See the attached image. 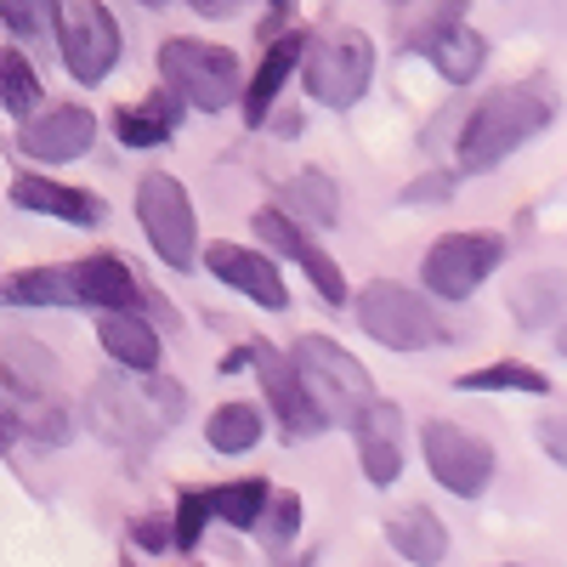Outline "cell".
Here are the masks:
<instances>
[{"mask_svg":"<svg viewBox=\"0 0 567 567\" xmlns=\"http://www.w3.org/2000/svg\"><path fill=\"white\" fill-rule=\"evenodd\" d=\"M556 85L545 74H528L516 85H499L488 97L465 114L460 125V142H454V165L465 176H483V171H499L516 148H528L534 136H545L556 125Z\"/></svg>","mask_w":567,"mask_h":567,"instance_id":"cell-1","label":"cell"},{"mask_svg":"<svg viewBox=\"0 0 567 567\" xmlns=\"http://www.w3.org/2000/svg\"><path fill=\"white\" fill-rule=\"evenodd\" d=\"M187 414L182 381H165L159 369H109L85 392V425L114 449H148L154 437L176 432Z\"/></svg>","mask_w":567,"mask_h":567,"instance_id":"cell-2","label":"cell"},{"mask_svg":"<svg viewBox=\"0 0 567 567\" xmlns=\"http://www.w3.org/2000/svg\"><path fill=\"white\" fill-rule=\"evenodd\" d=\"M159 80L194 114H227L233 103H245V63L239 52H227L216 40H194V34H171L159 45Z\"/></svg>","mask_w":567,"mask_h":567,"instance_id":"cell-3","label":"cell"},{"mask_svg":"<svg viewBox=\"0 0 567 567\" xmlns=\"http://www.w3.org/2000/svg\"><path fill=\"white\" fill-rule=\"evenodd\" d=\"M296 369H301V381L312 392V403L323 409L329 425H358V414L374 403V374L363 369L358 352H347L336 336H318V329H307V336H296L290 347Z\"/></svg>","mask_w":567,"mask_h":567,"instance_id":"cell-4","label":"cell"},{"mask_svg":"<svg viewBox=\"0 0 567 567\" xmlns=\"http://www.w3.org/2000/svg\"><path fill=\"white\" fill-rule=\"evenodd\" d=\"M432 301H437L432 290L420 296L398 278H369L352 301V312L363 323V336L381 341L386 352H432L437 341H449V323L437 318Z\"/></svg>","mask_w":567,"mask_h":567,"instance_id":"cell-5","label":"cell"},{"mask_svg":"<svg viewBox=\"0 0 567 567\" xmlns=\"http://www.w3.org/2000/svg\"><path fill=\"white\" fill-rule=\"evenodd\" d=\"M136 221L165 267H176V272L199 267V256H205L199 250V210H194V194L171 171H148L136 182Z\"/></svg>","mask_w":567,"mask_h":567,"instance_id":"cell-6","label":"cell"},{"mask_svg":"<svg viewBox=\"0 0 567 567\" xmlns=\"http://www.w3.org/2000/svg\"><path fill=\"white\" fill-rule=\"evenodd\" d=\"M369 80H374V40L358 29L341 34H323L307 45V63H301V91L329 109V114H347L369 97Z\"/></svg>","mask_w":567,"mask_h":567,"instance_id":"cell-7","label":"cell"},{"mask_svg":"<svg viewBox=\"0 0 567 567\" xmlns=\"http://www.w3.org/2000/svg\"><path fill=\"white\" fill-rule=\"evenodd\" d=\"M505 261V239L488 227H454L443 233V239H432V250H425L420 261V290H432L437 301L460 307L483 290V284L499 272Z\"/></svg>","mask_w":567,"mask_h":567,"instance_id":"cell-8","label":"cell"},{"mask_svg":"<svg viewBox=\"0 0 567 567\" xmlns=\"http://www.w3.org/2000/svg\"><path fill=\"white\" fill-rule=\"evenodd\" d=\"M420 454H425V471L437 477V488H449L454 499H483L488 483H494V443L465 432L454 420H425L420 425Z\"/></svg>","mask_w":567,"mask_h":567,"instance_id":"cell-9","label":"cell"},{"mask_svg":"<svg viewBox=\"0 0 567 567\" xmlns=\"http://www.w3.org/2000/svg\"><path fill=\"white\" fill-rule=\"evenodd\" d=\"M250 227H256V239H261L278 261H296V267L307 272V284L318 290V301H323V307H347V301H352L341 261L312 239L307 221H301L290 205H261V210L250 216Z\"/></svg>","mask_w":567,"mask_h":567,"instance_id":"cell-10","label":"cell"},{"mask_svg":"<svg viewBox=\"0 0 567 567\" xmlns=\"http://www.w3.org/2000/svg\"><path fill=\"white\" fill-rule=\"evenodd\" d=\"M58 52H63V69L80 80V85H103L125 52L120 40V23L103 0H63V29H58Z\"/></svg>","mask_w":567,"mask_h":567,"instance_id":"cell-11","label":"cell"},{"mask_svg":"<svg viewBox=\"0 0 567 567\" xmlns=\"http://www.w3.org/2000/svg\"><path fill=\"white\" fill-rule=\"evenodd\" d=\"M250 369H256L261 398H267V409H272V425H278L290 443L318 437L323 425H329L323 409L312 403V392H307V381H301V369H296L290 352H278L272 341H250Z\"/></svg>","mask_w":567,"mask_h":567,"instance_id":"cell-12","label":"cell"},{"mask_svg":"<svg viewBox=\"0 0 567 567\" xmlns=\"http://www.w3.org/2000/svg\"><path fill=\"white\" fill-rule=\"evenodd\" d=\"M97 114L80 103H52L45 114L18 120V154L34 165H74L97 148Z\"/></svg>","mask_w":567,"mask_h":567,"instance_id":"cell-13","label":"cell"},{"mask_svg":"<svg viewBox=\"0 0 567 567\" xmlns=\"http://www.w3.org/2000/svg\"><path fill=\"white\" fill-rule=\"evenodd\" d=\"M199 267L216 278V284H227V290H239L245 301H256V307H267V312H290V284H284V272H278V256L261 245V250H250V245H205V256H199Z\"/></svg>","mask_w":567,"mask_h":567,"instance_id":"cell-14","label":"cell"},{"mask_svg":"<svg viewBox=\"0 0 567 567\" xmlns=\"http://www.w3.org/2000/svg\"><path fill=\"white\" fill-rule=\"evenodd\" d=\"M352 449H358V471L369 488H398L403 477V454H409V425L403 409L392 398H374L358 425H352Z\"/></svg>","mask_w":567,"mask_h":567,"instance_id":"cell-15","label":"cell"},{"mask_svg":"<svg viewBox=\"0 0 567 567\" xmlns=\"http://www.w3.org/2000/svg\"><path fill=\"white\" fill-rule=\"evenodd\" d=\"M7 194H12L18 210L52 216V221H63V227H103V221H109L103 194H91V187H74V182H58V176H40V171H18Z\"/></svg>","mask_w":567,"mask_h":567,"instance_id":"cell-16","label":"cell"},{"mask_svg":"<svg viewBox=\"0 0 567 567\" xmlns=\"http://www.w3.org/2000/svg\"><path fill=\"white\" fill-rule=\"evenodd\" d=\"M69 272H74V290H80L85 312H142V301H148L142 278L131 272V261L114 256V250H91Z\"/></svg>","mask_w":567,"mask_h":567,"instance_id":"cell-17","label":"cell"},{"mask_svg":"<svg viewBox=\"0 0 567 567\" xmlns=\"http://www.w3.org/2000/svg\"><path fill=\"white\" fill-rule=\"evenodd\" d=\"M307 34H296V29H284V34H272L267 40V52H261V63H256V74H250V85H245V125H267L272 120V109H278V97H284V85H290L296 74H301V63H307Z\"/></svg>","mask_w":567,"mask_h":567,"instance_id":"cell-18","label":"cell"},{"mask_svg":"<svg viewBox=\"0 0 567 567\" xmlns=\"http://www.w3.org/2000/svg\"><path fill=\"white\" fill-rule=\"evenodd\" d=\"M7 386V381H0ZM0 420H7V437L12 443H34V449H63L69 443V409L52 398V392H29V386H7V409H0Z\"/></svg>","mask_w":567,"mask_h":567,"instance_id":"cell-19","label":"cell"},{"mask_svg":"<svg viewBox=\"0 0 567 567\" xmlns=\"http://www.w3.org/2000/svg\"><path fill=\"white\" fill-rule=\"evenodd\" d=\"M182 114H187V103L159 80L142 103L114 109V136L125 142V148H165V142L176 136V125H182Z\"/></svg>","mask_w":567,"mask_h":567,"instance_id":"cell-20","label":"cell"},{"mask_svg":"<svg viewBox=\"0 0 567 567\" xmlns=\"http://www.w3.org/2000/svg\"><path fill=\"white\" fill-rule=\"evenodd\" d=\"M97 347L120 369H159L165 363L159 329L142 318V312H97Z\"/></svg>","mask_w":567,"mask_h":567,"instance_id":"cell-21","label":"cell"},{"mask_svg":"<svg viewBox=\"0 0 567 567\" xmlns=\"http://www.w3.org/2000/svg\"><path fill=\"white\" fill-rule=\"evenodd\" d=\"M386 545L409 561V567H432L449 556V528L432 505H403L386 516Z\"/></svg>","mask_w":567,"mask_h":567,"instance_id":"cell-22","label":"cell"},{"mask_svg":"<svg viewBox=\"0 0 567 567\" xmlns=\"http://www.w3.org/2000/svg\"><path fill=\"white\" fill-rule=\"evenodd\" d=\"M561 312H567V272L561 267H539V272L511 284V318H516V329H550Z\"/></svg>","mask_w":567,"mask_h":567,"instance_id":"cell-23","label":"cell"},{"mask_svg":"<svg viewBox=\"0 0 567 567\" xmlns=\"http://www.w3.org/2000/svg\"><path fill=\"white\" fill-rule=\"evenodd\" d=\"M0 296H7V307H23V312L80 307V290H74L69 267H18V272L0 278Z\"/></svg>","mask_w":567,"mask_h":567,"instance_id":"cell-24","label":"cell"},{"mask_svg":"<svg viewBox=\"0 0 567 567\" xmlns=\"http://www.w3.org/2000/svg\"><path fill=\"white\" fill-rule=\"evenodd\" d=\"M420 58L437 69V80H449V85H471V80L483 74V63H488V40L471 29V23H454L449 34L425 40V45H420Z\"/></svg>","mask_w":567,"mask_h":567,"instance_id":"cell-25","label":"cell"},{"mask_svg":"<svg viewBox=\"0 0 567 567\" xmlns=\"http://www.w3.org/2000/svg\"><path fill=\"white\" fill-rule=\"evenodd\" d=\"M0 381H7V386H29V392H58L63 369H58V358L45 352L40 341L0 336Z\"/></svg>","mask_w":567,"mask_h":567,"instance_id":"cell-26","label":"cell"},{"mask_svg":"<svg viewBox=\"0 0 567 567\" xmlns=\"http://www.w3.org/2000/svg\"><path fill=\"white\" fill-rule=\"evenodd\" d=\"M284 205H290L307 227H336L341 221V187H336L329 171L307 165V171H296L290 182H284Z\"/></svg>","mask_w":567,"mask_h":567,"instance_id":"cell-27","label":"cell"},{"mask_svg":"<svg viewBox=\"0 0 567 567\" xmlns=\"http://www.w3.org/2000/svg\"><path fill=\"white\" fill-rule=\"evenodd\" d=\"M460 392H516V398H545L550 392V374L523 363V358H494V363H477V369H465Z\"/></svg>","mask_w":567,"mask_h":567,"instance_id":"cell-28","label":"cell"},{"mask_svg":"<svg viewBox=\"0 0 567 567\" xmlns=\"http://www.w3.org/2000/svg\"><path fill=\"white\" fill-rule=\"evenodd\" d=\"M261 432H267V420L256 403H221L205 420V449L210 454H250L261 443Z\"/></svg>","mask_w":567,"mask_h":567,"instance_id":"cell-29","label":"cell"},{"mask_svg":"<svg viewBox=\"0 0 567 567\" xmlns=\"http://www.w3.org/2000/svg\"><path fill=\"white\" fill-rule=\"evenodd\" d=\"M272 488H278V483H267V477H239V483H216V488H210V494H216V523L239 528V534H256V523H261V511H267Z\"/></svg>","mask_w":567,"mask_h":567,"instance_id":"cell-30","label":"cell"},{"mask_svg":"<svg viewBox=\"0 0 567 567\" xmlns=\"http://www.w3.org/2000/svg\"><path fill=\"white\" fill-rule=\"evenodd\" d=\"M301 516H307V505H301L296 488H272L261 523H256V545H261L267 556H290L296 539H301Z\"/></svg>","mask_w":567,"mask_h":567,"instance_id":"cell-31","label":"cell"},{"mask_svg":"<svg viewBox=\"0 0 567 567\" xmlns=\"http://www.w3.org/2000/svg\"><path fill=\"white\" fill-rule=\"evenodd\" d=\"M40 74H34V63L23 58V40H12L7 52H0V109H7L12 120H29L34 114V103H40Z\"/></svg>","mask_w":567,"mask_h":567,"instance_id":"cell-32","label":"cell"},{"mask_svg":"<svg viewBox=\"0 0 567 567\" xmlns=\"http://www.w3.org/2000/svg\"><path fill=\"white\" fill-rule=\"evenodd\" d=\"M0 23L23 45H45L63 29V0H0Z\"/></svg>","mask_w":567,"mask_h":567,"instance_id":"cell-33","label":"cell"},{"mask_svg":"<svg viewBox=\"0 0 567 567\" xmlns=\"http://www.w3.org/2000/svg\"><path fill=\"white\" fill-rule=\"evenodd\" d=\"M210 523H216V494H210V488H182V494H176V511H171L176 550H182V556H194Z\"/></svg>","mask_w":567,"mask_h":567,"instance_id":"cell-34","label":"cell"},{"mask_svg":"<svg viewBox=\"0 0 567 567\" xmlns=\"http://www.w3.org/2000/svg\"><path fill=\"white\" fill-rule=\"evenodd\" d=\"M465 12H471V0H437V7L414 23V34H403V52L420 58V45H425V40H437V34H449L454 23H465Z\"/></svg>","mask_w":567,"mask_h":567,"instance_id":"cell-35","label":"cell"},{"mask_svg":"<svg viewBox=\"0 0 567 567\" xmlns=\"http://www.w3.org/2000/svg\"><path fill=\"white\" fill-rule=\"evenodd\" d=\"M454 187H460V171H425L398 194V205H443L454 199Z\"/></svg>","mask_w":567,"mask_h":567,"instance_id":"cell-36","label":"cell"},{"mask_svg":"<svg viewBox=\"0 0 567 567\" xmlns=\"http://www.w3.org/2000/svg\"><path fill=\"white\" fill-rule=\"evenodd\" d=\"M131 539L142 545V550H176V528H171V516H136L131 523Z\"/></svg>","mask_w":567,"mask_h":567,"instance_id":"cell-37","label":"cell"},{"mask_svg":"<svg viewBox=\"0 0 567 567\" xmlns=\"http://www.w3.org/2000/svg\"><path fill=\"white\" fill-rule=\"evenodd\" d=\"M534 437H539V449H545V460H556V465L567 471V414H545Z\"/></svg>","mask_w":567,"mask_h":567,"instance_id":"cell-38","label":"cell"},{"mask_svg":"<svg viewBox=\"0 0 567 567\" xmlns=\"http://www.w3.org/2000/svg\"><path fill=\"white\" fill-rule=\"evenodd\" d=\"M290 7H296V0H267V18H261V40L284 34V18H290Z\"/></svg>","mask_w":567,"mask_h":567,"instance_id":"cell-39","label":"cell"},{"mask_svg":"<svg viewBox=\"0 0 567 567\" xmlns=\"http://www.w3.org/2000/svg\"><path fill=\"white\" fill-rule=\"evenodd\" d=\"M187 7H194L199 18H221V12L233 7V0H187Z\"/></svg>","mask_w":567,"mask_h":567,"instance_id":"cell-40","label":"cell"},{"mask_svg":"<svg viewBox=\"0 0 567 567\" xmlns=\"http://www.w3.org/2000/svg\"><path fill=\"white\" fill-rule=\"evenodd\" d=\"M216 369H221V374H239V369H250V347H245V352H227Z\"/></svg>","mask_w":567,"mask_h":567,"instance_id":"cell-41","label":"cell"},{"mask_svg":"<svg viewBox=\"0 0 567 567\" xmlns=\"http://www.w3.org/2000/svg\"><path fill=\"white\" fill-rule=\"evenodd\" d=\"M386 7H414V0H386Z\"/></svg>","mask_w":567,"mask_h":567,"instance_id":"cell-42","label":"cell"},{"mask_svg":"<svg viewBox=\"0 0 567 567\" xmlns=\"http://www.w3.org/2000/svg\"><path fill=\"white\" fill-rule=\"evenodd\" d=\"M142 7H165V0H142Z\"/></svg>","mask_w":567,"mask_h":567,"instance_id":"cell-43","label":"cell"}]
</instances>
